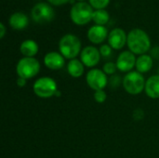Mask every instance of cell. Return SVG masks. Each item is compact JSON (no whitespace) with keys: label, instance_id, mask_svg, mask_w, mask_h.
Returning a JSON list of instances; mask_svg holds the SVG:
<instances>
[{"label":"cell","instance_id":"6da1fadb","mask_svg":"<svg viewBox=\"0 0 159 158\" xmlns=\"http://www.w3.org/2000/svg\"><path fill=\"white\" fill-rule=\"evenodd\" d=\"M127 45L129 51L135 55H143L151 47V40L147 33L142 29H132L128 34Z\"/></svg>","mask_w":159,"mask_h":158},{"label":"cell","instance_id":"7a4b0ae2","mask_svg":"<svg viewBox=\"0 0 159 158\" xmlns=\"http://www.w3.org/2000/svg\"><path fill=\"white\" fill-rule=\"evenodd\" d=\"M60 53L68 60L75 59L81 53V41L72 34H64L59 41Z\"/></svg>","mask_w":159,"mask_h":158},{"label":"cell","instance_id":"3957f363","mask_svg":"<svg viewBox=\"0 0 159 158\" xmlns=\"http://www.w3.org/2000/svg\"><path fill=\"white\" fill-rule=\"evenodd\" d=\"M93 12V7L89 5V3L77 2L71 7L70 18L76 25H86L92 20Z\"/></svg>","mask_w":159,"mask_h":158},{"label":"cell","instance_id":"277c9868","mask_svg":"<svg viewBox=\"0 0 159 158\" xmlns=\"http://www.w3.org/2000/svg\"><path fill=\"white\" fill-rule=\"evenodd\" d=\"M145 79L143 74L138 71H131L127 73L124 76L122 84L124 89L130 95H138L144 90L145 88Z\"/></svg>","mask_w":159,"mask_h":158},{"label":"cell","instance_id":"5b68a950","mask_svg":"<svg viewBox=\"0 0 159 158\" xmlns=\"http://www.w3.org/2000/svg\"><path fill=\"white\" fill-rule=\"evenodd\" d=\"M16 72L19 77L26 80L34 78L40 72V63L35 58L23 57L18 61Z\"/></svg>","mask_w":159,"mask_h":158},{"label":"cell","instance_id":"8992f818","mask_svg":"<svg viewBox=\"0 0 159 158\" xmlns=\"http://www.w3.org/2000/svg\"><path fill=\"white\" fill-rule=\"evenodd\" d=\"M33 90L34 94L42 99H48L55 97L58 91V86L56 81L48 76L38 78L33 86Z\"/></svg>","mask_w":159,"mask_h":158},{"label":"cell","instance_id":"52a82bcc","mask_svg":"<svg viewBox=\"0 0 159 158\" xmlns=\"http://www.w3.org/2000/svg\"><path fill=\"white\" fill-rule=\"evenodd\" d=\"M31 17L37 23H47L53 20L55 12L52 7L45 2L37 3L34 6L31 11Z\"/></svg>","mask_w":159,"mask_h":158},{"label":"cell","instance_id":"ba28073f","mask_svg":"<svg viewBox=\"0 0 159 158\" xmlns=\"http://www.w3.org/2000/svg\"><path fill=\"white\" fill-rule=\"evenodd\" d=\"M86 82L91 89L97 91L104 89V88L108 85L109 80L107 74L102 70L94 68L88 72L86 75Z\"/></svg>","mask_w":159,"mask_h":158},{"label":"cell","instance_id":"9c48e42d","mask_svg":"<svg viewBox=\"0 0 159 158\" xmlns=\"http://www.w3.org/2000/svg\"><path fill=\"white\" fill-rule=\"evenodd\" d=\"M101 53L100 50L93 46L85 47L80 53V61L86 67L92 68L96 66L101 61Z\"/></svg>","mask_w":159,"mask_h":158},{"label":"cell","instance_id":"30bf717a","mask_svg":"<svg viewBox=\"0 0 159 158\" xmlns=\"http://www.w3.org/2000/svg\"><path fill=\"white\" fill-rule=\"evenodd\" d=\"M136 61L137 59L135 57V54H133L131 51H123L118 55L116 62L117 70L123 73H129L136 66Z\"/></svg>","mask_w":159,"mask_h":158},{"label":"cell","instance_id":"8fae6325","mask_svg":"<svg viewBox=\"0 0 159 158\" xmlns=\"http://www.w3.org/2000/svg\"><path fill=\"white\" fill-rule=\"evenodd\" d=\"M108 45L116 50L122 49L127 44L128 34L121 28L113 29L108 35Z\"/></svg>","mask_w":159,"mask_h":158},{"label":"cell","instance_id":"7c38bea8","mask_svg":"<svg viewBox=\"0 0 159 158\" xmlns=\"http://www.w3.org/2000/svg\"><path fill=\"white\" fill-rule=\"evenodd\" d=\"M44 64L52 71L61 70L65 65V58L57 51L48 52L44 57Z\"/></svg>","mask_w":159,"mask_h":158},{"label":"cell","instance_id":"4fadbf2b","mask_svg":"<svg viewBox=\"0 0 159 158\" xmlns=\"http://www.w3.org/2000/svg\"><path fill=\"white\" fill-rule=\"evenodd\" d=\"M109 33L105 26L93 25L88 31V39L95 45L102 44L106 38H108Z\"/></svg>","mask_w":159,"mask_h":158},{"label":"cell","instance_id":"5bb4252c","mask_svg":"<svg viewBox=\"0 0 159 158\" xmlns=\"http://www.w3.org/2000/svg\"><path fill=\"white\" fill-rule=\"evenodd\" d=\"M8 23L10 25V27L14 30H23L25 29L28 24H29V18L28 16L23 13V12H15L13 13L8 20Z\"/></svg>","mask_w":159,"mask_h":158},{"label":"cell","instance_id":"9a60e30c","mask_svg":"<svg viewBox=\"0 0 159 158\" xmlns=\"http://www.w3.org/2000/svg\"><path fill=\"white\" fill-rule=\"evenodd\" d=\"M144 91L151 99H159V75L155 74L150 76L145 82Z\"/></svg>","mask_w":159,"mask_h":158},{"label":"cell","instance_id":"2e32d148","mask_svg":"<svg viewBox=\"0 0 159 158\" xmlns=\"http://www.w3.org/2000/svg\"><path fill=\"white\" fill-rule=\"evenodd\" d=\"M38 44L33 39H26L20 46V51L24 57L34 58V56L38 53Z\"/></svg>","mask_w":159,"mask_h":158},{"label":"cell","instance_id":"e0dca14e","mask_svg":"<svg viewBox=\"0 0 159 158\" xmlns=\"http://www.w3.org/2000/svg\"><path fill=\"white\" fill-rule=\"evenodd\" d=\"M154 65V61L153 58L150 55L147 54H143L141 55L137 58L136 61V70L141 73V74H144L149 72Z\"/></svg>","mask_w":159,"mask_h":158},{"label":"cell","instance_id":"ac0fdd59","mask_svg":"<svg viewBox=\"0 0 159 158\" xmlns=\"http://www.w3.org/2000/svg\"><path fill=\"white\" fill-rule=\"evenodd\" d=\"M85 71V65L80 60L73 59L69 61L67 64V72L74 78H79L83 75Z\"/></svg>","mask_w":159,"mask_h":158},{"label":"cell","instance_id":"d6986e66","mask_svg":"<svg viewBox=\"0 0 159 158\" xmlns=\"http://www.w3.org/2000/svg\"><path fill=\"white\" fill-rule=\"evenodd\" d=\"M110 20V15L107 10L105 9H96L93 12L92 20L95 22L96 25L104 26Z\"/></svg>","mask_w":159,"mask_h":158},{"label":"cell","instance_id":"ffe728a7","mask_svg":"<svg viewBox=\"0 0 159 158\" xmlns=\"http://www.w3.org/2000/svg\"><path fill=\"white\" fill-rule=\"evenodd\" d=\"M89 5L96 9H104L110 3V0H89Z\"/></svg>","mask_w":159,"mask_h":158},{"label":"cell","instance_id":"44dd1931","mask_svg":"<svg viewBox=\"0 0 159 158\" xmlns=\"http://www.w3.org/2000/svg\"><path fill=\"white\" fill-rule=\"evenodd\" d=\"M117 70V66L116 63L113 62V61H108L106 63H104L103 67H102V71L107 74V75H112L115 74V73Z\"/></svg>","mask_w":159,"mask_h":158},{"label":"cell","instance_id":"7402d4cb","mask_svg":"<svg viewBox=\"0 0 159 158\" xmlns=\"http://www.w3.org/2000/svg\"><path fill=\"white\" fill-rule=\"evenodd\" d=\"M93 97H94V100H95L96 102H98V103H102V102H104L106 101L107 95H106V92H105L103 89H102V90H97V91H95Z\"/></svg>","mask_w":159,"mask_h":158},{"label":"cell","instance_id":"603a6c76","mask_svg":"<svg viewBox=\"0 0 159 158\" xmlns=\"http://www.w3.org/2000/svg\"><path fill=\"white\" fill-rule=\"evenodd\" d=\"M112 47L109 46V45H107V44H104V45H102L101 46V47H100V53H101V55H102V57H103V58H108V57H110L111 56V54H112Z\"/></svg>","mask_w":159,"mask_h":158},{"label":"cell","instance_id":"cb8c5ba5","mask_svg":"<svg viewBox=\"0 0 159 158\" xmlns=\"http://www.w3.org/2000/svg\"><path fill=\"white\" fill-rule=\"evenodd\" d=\"M110 83H111V87H113V88L117 87L119 85V83H120V77L118 75H116V74L112 75V77L110 79Z\"/></svg>","mask_w":159,"mask_h":158},{"label":"cell","instance_id":"d4e9b609","mask_svg":"<svg viewBox=\"0 0 159 158\" xmlns=\"http://www.w3.org/2000/svg\"><path fill=\"white\" fill-rule=\"evenodd\" d=\"M48 3H49L50 5L59 7V6H62V5L67 4V3L70 2L71 0H48Z\"/></svg>","mask_w":159,"mask_h":158},{"label":"cell","instance_id":"484cf974","mask_svg":"<svg viewBox=\"0 0 159 158\" xmlns=\"http://www.w3.org/2000/svg\"><path fill=\"white\" fill-rule=\"evenodd\" d=\"M26 83H27V80L24 79V78H21V77H18L17 79V85L20 87V88H23L26 86Z\"/></svg>","mask_w":159,"mask_h":158},{"label":"cell","instance_id":"4316f807","mask_svg":"<svg viewBox=\"0 0 159 158\" xmlns=\"http://www.w3.org/2000/svg\"><path fill=\"white\" fill-rule=\"evenodd\" d=\"M6 34V26L4 23H0V38L3 39Z\"/></svg>","mask_w":159,"mask_h":158},{"label":"cell","instance_id":"83f0119b","mask_svg":"<svg viewBox=\"0 0 159 158\" xmlns=\"http://www.w3.org/2000/svg\"><path fill=\"white\" fill-rule=\"evenodd\" d=\"M77 2H85L86 0H76Z\"/></svg>","mask_w":159,"mask_h":158}]
</instances>
